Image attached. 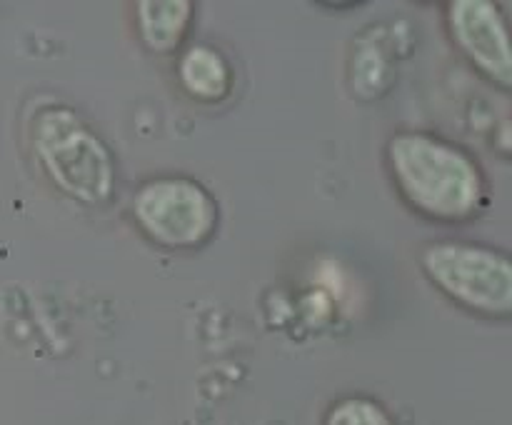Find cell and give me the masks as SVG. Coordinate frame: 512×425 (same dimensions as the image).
<instances>
[{"label":"cell","instance_id":"obj_1","mask_svg":"<svg viewBox=\"0 0 512 425\" xmlns=\"http://www.w3.org/2000/svg\"><path fill=\"white\" fill-rule=\"evenodd\" d=\"M385 160L395 190L415 213L440 223H465L483 210L485 175L460 145L423 130H403L388 140Z\"/></svg>","mask_w":512,"mask_h":425},{"label":"cell","instance_id":"obj_2","mask_svg":"<svg viewBox=\"0 0 512 425\" xmlns=\"http://www.w3.org/2000/svg\"><path fill=\"white\" fill-rule=\"evenodd\" d=\"M30 145L45 178L63 195L83 205H103L113 195V153L73 108L40 110L30 128Z\"/></svg>","mask_w":512,"mask_h":425},{"label":"cell","instance_id":"obj_3","mask_svg":"<svg viewBox=\"0 0 512 425\" xmlns=\"http://www.w3.org/2000/svg\"><path fill=\"white\" fill-rule=\"evenodd\" d=\"M420 268L460 308L485 318H510L512 263L505 250L468 240H433L420 250Z\"/></svg>","mask_w":512,"mask_h":425},{"label":"cell","instance_id":"obj_4","mask_svg":"<svg viewBox=\"0 0 512 425\" xmlns=\"http://www.w3.org/2000/svg\"><path fill=\"white\" fill-rule=\"evenodd\" d=\"M133 220L150 243L165 250H198L218 228V203L205 185L185 175L145 180L133 195Z\"/></svg>","mask_w":512,"mask_h":425},{"label":"cell","instance_id":"obj_5","mask_svg":"<svg viewBox=\"0 0 512 425\" xmlns=\"http://www.w3.org/2000/svg\"><path fill=\"white\" fill-rule=\"evenodd\" d=\"M448 30L460 53L480 75L498 88H512V50L508 23L488 0H453L448 5Z\"/></svg>","mask_w":512,"mask_h":425},{"label":"cell","instance_id":"obj_6","mask_svg":"<svg viewBox=\"0 0 512 425\" xmlns=\"http://www.w3.org/2000/svg\"><path fill=\"white\" fill-rule=\"evenodd\" d=\"M178 80L198 103H220L233 90V68L215 45L195 43L180 55Z\"/></svg>","mask_w":512,"mask_h":425},{"label":"cell","instance_id":"obj_7","mask_svg":"<svg viewBox=\"0 0 512 425\" xmlns=\"http://www.w3.org/2000/svg\"><path fill=\"white\" fill-rule=\"evenodd\" d=\"M193 23V3L188 0H143L135 5V25L145 48L168 55L183 45Z\"/></svg>","mask_w":512,"mask_h":425},{"label":"cell","instance_id":"obj_8","mask_svg":"<svg viewBox=\"0 0 512 425\" xmlns=\"http://www.w3.org/2000/svg\"><path fill=\"white\" fill-rule=\"evenodd\" d=\"M323 425H395V420L378 400L348 395L330 405Z\"/></svg>","mask_w":512,"mask_h":425}]
</instances>
